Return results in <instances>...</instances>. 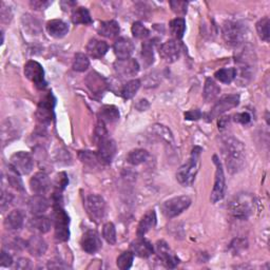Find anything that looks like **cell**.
Segmentation results:
<instances>
[{
  "label": "cell",
  "mask_w": 270,
  "mask_h": 270,
  "mask_svg": "<svg viewBox=\"0 0 270 270\" xmlns=\"http://www.w3.org/2000/svg\"><path fill=\"white\" fill-rule=\"evenodd\" d=\"M223 155L230 173L240 172L245 165V147L236 137H226L223 140Z\"/></svg>",
  "instance_id": "1"
},
{
  "label": "cell",
  "mask_w": 270,
  "mask_h": 270,
  "mask_svg": "<svg viewBox=\"0 0 270 270\" xmlns=\"http://www.w3.org/2000/svg\"><path fill=\"white\" fill-rule=\"evenodd\" d=\"M201 153L202 148L194 147L187 163L177 170L176 179L181 185L188 187L193 184L201 166Z\"/></svg>",
  "instance_id": "2"
},
{
  "label": "cell",
  "mask_w": 270,
  "mask_h": 270,
  "mask_svg": "<svg viewBox=\"0 0 270 270\" xmlns=\"http://www.w3.org/2000/svg\"><path fill=\"white\" fill-rule=\"evenodd\" d=\"M223 38L231 47L241 46L247 35V28L239 22H226L222 28Z\"/></svg>",
  "instance_id": "3"
},
{
  "label": "cell",
  "mask_w": 270,
  "mask_h": 270,
  "mask_svg": "<svg viewBox=\"0 0 270 270\" xmlns=\"http://www.w3.org/2000/svg\"><path fill=\"white\" fill-rule=\"evenodd\" d=\"M229 211L235 218L246 220L254 211V199L248 194H239L230 202Z\"/></svg>",
  "instance_id": "4"
},
{
  "label": "cell",
  "mask_w": 270,
  "mask_h": 270,
  "mask_svg": "<svg viewBox=\"0 0 270 270\" xmlns=\"http://www.w3.org/2000/svg\"><path fill=\"white\" fill-rule=\"evenodd\" d=\"M53 220L55 225V238L59 242H67L70 239V218L60 205H54Z\"/></svg>",
  "instance_id": "5"
},
{
  "label": "cell",
  "mask_w": 270,
  "mask_h": 270,
  "mask_svg": "<svg viewBox=\"0 0 270 270\" xmlns=\"http://www.w3.org/2000/svg\"><path fill=\"white\" fill-rule=\"evenodd\" d=\"M190 205L191 199L189 196H176L161 204L160 210L167 219H173L183 213Z\"/></svg>",
  "instance_id": "6"
},
{
  "label": "cell",
  "mask_w": 270,
  "mask_h": 270,
  "mask_svg": "<svg viewBox=\"0 0 270 270\" xmlns=\"http://www.w3.org/2000/svg\"><path fill=\"white\" fill-rule=\"evenodd\" d=\"M85 207L89 217L95 223H100L106 214V203L100 195L90 194L85 200Z\"/></svg>",
  "instance_id": "7"
},
{
  "label": "cell",
  "mask_w": 270,
  "mask_h": 270,
  "mask_svg": "<svg viewBox=\"0 0 270 270\" xmlns=\"http://www.w3.org/2000/svg\"><path fill=\"white\" fill-rule=\"evenodd\" d=\"M213 163L217 166V171H215V178H214V186L213 190L211 192L210 200L213 204L218 203L219 201L223 200V197L225 196V191H226V184H225V174L223 170V166L221 164V161L219 160L218 156H213Z\"/></svg>",
  "instance_id": "8"
},
{
  "label": "cell",
  "mask_w": 270,
  "mask_h": 270,
  "mask_svg": "<svg viewBox=\"0 0 270 270\" xmlns=\"http://www.w3.org/2000/svg\"><path fill=\"white\" fill-rule=\"evenodd\" d=\"M54 108H55V98L50 93L38 105L36 111V118L43 127H48L54 118Z\"/></svg>",
  "instance_id": "9"
},
{
  "label": "cell",
  "mask_w": 270,
  "mask_h": 270,
  "mask_svg": "<svg viewBox=\"0 0 270 270\" xmlns=\"http://www.w3.org/2000/svg\"><path fill=\"white\" fill-rule=\"evenodd\" d=\"M10 166L20 175H27L33 170L34 159L29 152L19 151L11 156Z\"/></svg>",
  "instance_id": "10"
},
{
  "label": "cell",
  "mask_w": 270,
  "mask_h": 270,
  "mask_svg": "<svg viewBox=\"0 0 270 270\" xmlns=\"http://www.w3.org/2000/svg\"><path fill=\"white\" fill-rule=\"evenodd\" d=\"M96 142L98 146V151L96 153L99 159V163L101 165L111 164V161L113 160L115 153H116L115 141L107 135L98 139Z\"/></svg>",
  "instance_id": "11"
},
{
  "label": "cell",
  "mask_w": 270,
  "mask_h": 270,
  "mask_svg": "<svg viewBox=\"0 0 270 270\" xmlns=\"http://www.w3.org/2000/svg\"><path fill=\"white\" fill-rule=\"evenodd\" d=\"M240 103V95L239 94H229V95H225L223 97H221L217 103L213 106V108L211 109L208 118L214 119L219 116H221L222 114H224L225 112H227L230 109H233V108L238 107Z\"/></svg>",
  "instance_id": "12"
},
{
  "label": "cell",
  "mask_w": 270,
  "mask_h": 270,
  "mask_svg": "<svg viewBox=\"0 0 270 270\" xmlns=\"http://www.w3.org/2000/svg\"><path fill=\"white\" fill-rule=\"evenodd\" d=\"M25 75L30 79L37 89H45L47 81L45 78V71L41 65L37 61L30 60L25 66Z\"/></svg>",
  "instance_id": "13"
},
{
  "label": "cell",
  "mask_w": 270,
  "mask_h": 270,
  "mask_svg": "<svg viewBox=\"0 0 270 270\" xmlns=\"http://www.w3.org/2000/svg\"><path fill=\"white\" fill-rule=\"evenodd\" d=\"M115 74L120 78H129L137 74L139 71L138 63L133 58L117 59L114 63Z\"/></svg>",
  "instance_id": "14"
},
{
  "label": "cell",
  "mask_w": 270,
  "mask_h": 270,
  "mask_svg": "<svg viewBox=\"0 0 270 270\" xmlns=\"http://www.w3.org/2000/svg\"><path fill=\"white\" fill-rule=\"evenodd\" d=\"M85 81L87 87L90 89V91L95 95H102L108 89L107 79L97 72H91V73L88 74Z\"/></svg>",
  "instance_id": "15"
},
{
  "label": "cell",
  "mask_w": 270,
  "mask_h": 270,
  "mask_svg": "<svg viewBox=\"0 0 270 270\" xmlns=\"http://www.w3.org/2000/svg\"><path fill=\"white\" fill-rule=\"evenodd\" d=\"M81 248L86 251L87 254L93 255L101 248V240L97 233L93 230H89L84 233V236L80 241Z\"/></svg>",
  "instance_id": "16"
},
{
  "label": "cell",
  "mask_w": 270,
  "mask_h": 270,
  "mask_svg": "<svg viewBox=\"0 0 270 270\" xmlns=\"http://www.w3.org/2000/svg\"><path fill=\"white\" fill-rule=\"evenodd\" d=\"M30 186L35 194L44 195L51 189V179L45 172H37L31 178Z\"/></svg>",
  "instance_id": "17"
},
{
  "label": "cell",
  "mask_w": 270,
  "mask_h": 270,
  "mask_svg": "<svg viewBox=\"0 0 270 270\" xmlns=\"http://www.w3.org/2000/svg\"><path fill=\"white\" fill-rule=\"evenodd\" d=\"M156 253H157L159 259L163 261V263L167 267L175 268L178 265L179 260L174 255V253L170 249V247L168 246V244L166 242H164V241L157 242V244H156Z\"/></svg>",
  "instance_id": "18"
},
{
  "label": "cell",
  "mask_w": 270,
  "mask_h": 270,
  "mask_svg": "<svg viewBox=\"0 0 270 270\" xmlns=\"http://www.w3.org/2000/svg\"><path fill=\"white\" fill-rule=\"evenodd\" d=\"M179 54H181V49L175 40H168L159 48L160 57L169 64L175 63L179 57Z\"/></svg>",
  "instance_id": "19"
},
{
  "label": "cell",
  "mask_w": 270,
  "mask_h": 270,
  "mask_svg": "<svg viewBox=\"0 0 270 270\" xmlns=\"http://www.w3.org/2000/svg\"><path fill=\"white\" fill-rule=\"evenodd\" d=\"M113 49L118 59H127L132 55L134 51V45L129 38L120 37L114 43Z\"/></svg>",
  "instance_id": "20"
},
{
  "label": "cell",
  "mask_w": 270,
  "mask_h": 270,
  "mask_svg": "<svg viewBox=\"0 0 270 270\" xmlns=\"http://www.w3.org/2000/svg\"><path fill=\"white\" fill-rule=\"evenodd\" d=\"M130 248L131 253L139 258H148L154 253V248L152 244L142 238H138V240L134 241L131 244Z\"/></svg>",
  "instance_id": "21"
},
{
  "label": "cell",
  "mask_w": 270,
  "mask_h": 270,
  "mask_svg": "<svg viewBox=\"0 0 270 270\" xmlns=\"http://www.w3.org/2000/svg\"><path fill=\"white\" fill-rule=\"evenodd\" d=\"M26 248L29 253L34 257H41L46 254L48 245L46 241L39 236H32L28 241Z\"/></svg>",
  "instance_id": "22"
},
{
  "label": "cell",
  "mask_w": 270,
  "mask_h": 270,
  "mask_svg": "<svg viewBox=\"0 0 270 270\" xmlns=\"http://www.w3.org/2000/svg\"><path fill=\"white\" fill-rule=\"evenodd\" d=\"M28 206H29V210L31 211L32 214L40 215L49 209L50 203L44 195L35 194L30 199Z\"/></svg>",
  "instance_id": "23"
},
{
  "label": "cell",
  "mask_w": 270,
  "mask_h": 270,
  "mask_svg": "<svg viewBox=\"0 0 270 270\" xmlns=\"http://www.w3.org/2000/svg\"><path fill=\"white\" fill-rule=\"evenodd\" d=\"M25 213L23 210L15 209L11 211L5 221V225L9 230H19L25 223Z\"/></svg>",
  "instance_id": "24"
},
{
  "label": "cell",
  "mask_w": 270,
  "mask_h": 270,
  "mask_svg": "<svg viewBox=\"0 0 270 270\" xmlns=\"http://www.w3.org/2000/svg\"><path fill=\"white\" fill-rule=\"evenodd\" d=\"M155 225H156V213L154 210H151L143 215V218L139 222L137 227V237L143 238L146 233L150 231Z\"/></svg>",
  "instance_id": "25"
},
{
  "label": "cell",
  "mask_w": 270,
  "mask_h": 270,
  "mask_svg": "<svg viewBox=\"0 0 270 270\" xmlns=\"http://www.w3.org/2000/svg\"><path fill=\"white\" fill-rule=\"evenodd\" d=\"M47 31L52 37L63 38L68 34L69 27L60 19H53L47 24Z\"/></svg>",
  "instance_id": "26"
},
{
  "label": "cell",
  "mask_w": 270,
  "mask_h": 270,
  "mask_svg": "<svg viewBox=\"0 0 270 270\" xmlns=\"http://www.w3.org/2000/svg\"><path fill=\"white\" fill-rule=\"evenodd\" d=\"M108 49H109V47H108V44L106 41L98 40L95 38L90 40L87 46V52L89 55L96 59L101 58L108 52Z\"/></svg>",
  "instance_id": "27"
},
{
  "label": "cell",
  "mask_w": 270,
  "mask_h": 270,
  "mask_svg": "<svg viewBox=\"0 0 270 270\" xmlns=\"http://www.w3.org/2000/svg\"><path fill=\"white\" fill-rule=\"evenodd\" d=\"M98 118L103 123H112L119 119L118 108L113 105H106L101 107L98 113Z\"/></svg>",
  "instance_id": "28"
},
{
  "label": "cell",
  "mask_w": 270,
  "mask_h": 270,
  "mask_svg": "<svg viewBox=\"0 0 270 270\" xmlns=\"http://www.w3.org/2000/svg\"><path fill=\"white\" fill-rule=\"evenodd\" d=\"M120 28L115 20L103 22L98 27V33L107 38H114L119 34Z\"/></svg>",
  "instance_id": "29"
},
{
  "label": "cell",
  "mask_w": 270,
  "mask_h": 270,
  "mask_svg": "<svg viewBox=\"0 0 270 270\" xmlns=\"http://www.w3.org/2000/svg\"><path fill=\"white\" fill-rule=\"evenodd\" d=\"M72 23L75 25H91L93 23L91 15L86 8H77L73 10L72 13Z\"/></svg>",
  "instance_id": "30"
},
{
  "label": "cell",
  "mask_w": 270,
  "mask_h": 270,
  "mask_svg": "<svg viewBox=\"0 0 270 270\" xmlns=\"http://www.w3.org/2000/svg\"><path fill=\"white\" fill-rule=\"evenodd\" d=\"M221 93V88L212 78H207L204 88V98L206 101H212Z\"/></svg>",
  "instance_id": "31"
},
{
  "label": "cell",
  "mask_w": 270,
  "mask_h": 270,
  "mask_svg": "<svg viewBox=\"0 0 270 270\" xmlns=\"http://www.w3.org/2000/svg\"><path fill=\"white\" fill-rule=\"evenodd\" d=\"M30 225L36 231L40 233H47L51 229L52 221L46 217H43V215H36L35 218L31 220Z\"/></svg>",
  "instance_id": "32"
},
{
  "label": "cell",
  "mask_w": 270,
  "mask_h": 270,
  "mask_svg": "<svg viewBox=\"0 0 270 270\" xmlns=\"http://www.w3.org/2000/svg\"><path fill=\"white\" fill-rule=\"evenodd\" d=\"M238 74V71L236 68H225V69H220L214 73L215 79H218L219 81L223 84H231L233 80L236 79Z\"/></svg>",
  "instance_id": "33"
},
{
  "label": "cell",
  "mask_w": 270,
  "mask_h": 270,
  "mask_svg": "<svg viewBox=\"0 0 270 270\" xmlns=\"http://www.w3.org/2000/svg\"><path fill=\"white\" fill-rule=\"evenodd\" d=\"M149 153L145 149H135L128 153L127 155V161L129 164L133 166H138L148 159Z\"/></svg>",
  "instance_id": "34"
},
{
  "label": "cell",
  "mask_w": 270,
  "mask_h": 270,
  "mask_svg": "<svg viewBox=\"0 0 270 270\" xmlns=\"http://www.w3.org/2000/svg\"><path fill=\"white\" fill-rule=\"evenodd\" d=\"M139 88H140V80L132 79L121 88L120 95L123 97V99H131L136 94Z\"/></svg>",
  "instance_id": "35"
},
{
  "label": "cell",
  "mask_w": 270,
  "mask_h": 270,
  "mask_svg": "<svg viewBox=\"0 0 270 270\" xmlns=\"http://www.w3.org/2000/svg\"><path fill=\"white\" fill-rule=\"evenodd\" d=\"M170 31L171 34L178 40L184 37V34L186 31V22L184 18H175L170 23Z\"/></svg>",
  "instance_id": "36"
},
{
  "label": "cell",
  "mask_w": 270,
  "mask_h": 270,
  "mask_svg": "<svg viewBox=\"0 0 270 270\" xmlns=\"http://www.w3.org/2000/svg\"><path fill=\"white\" fill-rule=\"evenodd\" d=\"M153 46L154 43L152 40L146 41L142 44L141 47V57H142V61L145 63V65L147 67L151 66L154 61V53H153Z\"/></svg>",
  "instance_id": "37"
},
{
  "label": "cell",
  "mask_w": 270,
  "mask_h": 270,
  "mask_svg": "<svg viewBox=\"0 0 270 270\" xmlns=\"http://www.w3.org/2000/svg\"><path fill=\"white\" fill-rule=\"evenodd\" d=\"M19 173H17L11 166L9 167V173H8V181L9 184L16 190L18 191H25L24 183L22 181V178L19 177Z\"/></svg>",
  "instance_id": "38"
},
{
  "label": "cell",
  "mask_w": 270,
  "mask_h": 270,
  "mask_svg": "<svg viewBox=\"0 0 270 270\" xmlns=\"http://www.w3.org/2000/svg\"><path fill=\"white\" fill-rule=\"evenodd\" d=\"M134 260V255L131 253V251H126V253H122L116 261L117 267L121 270H128L131 268Z\"/></svg>",
  "instance_id": "39"
},
{
  "label": "cell",
  "mask_w": 270,
  "mask_h": 270,
  "mask_svg": "<svg viewBox=\"0 0 270 270\" xmlns=\"http://www.w3.org/2000/svg\"><path fill=\"white\" fill-rule=\"evenodd\" d=\"M269 18L268 17H264L262 18L261 20H259L257 23V32L259 34V36L261 37V39L265 40V41H269V37H270V34H269Z\"/></svg>",
  "instance_id": "40"
},
{
  "label": "cell",
  "mask_w": 270,
  "mask_h": 270,
  "mask_svg": "<svg viewBox=\"0 0 270 270\" xmlns=\"http://www.w3.org/2000/svg\"><path fill=\"white\" fill-rule=\"evenodd\" d=\"M89 66H90V60L86 54L77 53L73 61V70L76 72H85L86 70H88Z\"/></svg>",
  "instance_id": "41"
},
{
  "label": "cell",
  "mask_w": 270,
  "mask_h": 270,
  "mask_svg": "<svg viewBox=\"0 0 270 270\" xmlns=\"http://www.w3.org/2000/svg\"><path fill=\"white\" fill-rule=\"evenodd\" d=\"M102 237L110 245L116 243V230L113 223H107L102 228Z\"/></svg>",
  "instance_id": "42"
},
{
  "label": "cell",
  "mask_w": 270,
  "mask_h": 270,
  "mask_svg": "<svg viewBox=\"0 0 270 270\" xmlns=\"http://www.w3.org/2000/svg\"><path fill=\"white\" fill-rule=\"evenodd\" d=\"M131 32L134 37L138 39H145L150 35V31L139 22H136L132 25Z\"/></svg>",
  "instance_id": "43"
},
{
  "label": "cell",
  "mask_w": 270,
  "mask_h": 270,
  "mask_svg": "<svg viewBox=\"0 0 270 270\" xmlns=\"http://www.w3.org/2000/svg\"><path fill=\"white\" fill-rule=\"evenodd\" d=\"M79 158L82 163H86L90 166H95L97 163H99L97 153H93L91 151H80L79 152Z\"/></svg>",
  "instance_id": "44"
},
{
  "label": "cell",
  "mask_w": 270,
  "mask_h": 270,
  "mask_svg": "<svg viewBox=\"0 0 270 270\" xmlns=\"http://www.w3.org/2000/svg\"><path fill=\"white\" fill-rule=\"evenodd\" d=\"M169 5L172 11L177 15H185L187 13V2H170Z\"/></svg>",
  "instance_id": "45"
},
{
  "label": "cell",
  "mask_w": 270,
  "mask_h": 270,
  "mask_svg": "<svg viewBox=\"0 0 270 270\" xmlns=\"http://www.w3.org/2000/svg\"><path fill=\"white\" fill-rule=\"evenodd\" d=\"M13 201V195L7 191H3L2 200H0V205H2V210L5 211Z\"/></svg>",
  "instance_id": "46"
},
{
  "label": "cell",
  "mask_w": 270,
  "mask_h": 270,
  "mask_svg": "<svg viewBox=\"0 0 270 270\" xmlns=\"http://www.w3.org/2000/svg\"><path fill=\"white\" fill-rule=\"evenodd\" d=\"M56 188H57V191H63L66 186H68V177H67V174L65 172H61L57 175V179H56Z\"/></svg>",
  "instance_id": "47"
},
{
  "label": "cell",
  "mask_w": 270,
  "mask_h": 270,
  "mask_svg": "<svg viewBox=\"0 0 270 270\" xmlns=\"http://www.w3.org/2000/svg\"><path fill=\"white\" fill-rule=\"evenodd\" d=\"M236 122L242 123V124H247L250 122L251 120V116L249 113L247 112H242V113H238L235 115V118H233Z\"/></svg>",
  "instance_id": "48"
},
{
  "label": "cell",
  "mask_w": 270,
  "mask_h": 270,
  "mask_svg": "<svg viewBox=\"0 0 270 270\" xmlns=\"http://www.w3.org/2000/svg\"><path fill=\"white\" fill-rule=\"evenodd\" d=\"M13 264V259L12 257L6 253L5 250L2 251V257H0V265L3 267H10Z\"/></svg>",
  "instance_id": "49"
},
{
  "label": "cell",
  "mask_w": 270,
  "mask_h": 270,
  "mask_svg": "<svg viewBox=\"0 0 270 270\" xmlns=\"http://www.w3.org/2000/svg\"><path fill=\"white\" fill-rule=\"evenodd\" d=\"M202 117V112L199 109L190 110L185 113V118L188 120H197Z\"/></svg>",
  "instance_id": "50"
},
{
  "label": "cell",
  "mask_w": 270,
  "mask_h": 270,
  "mask_svg": "<svg viewBox=\"0 0 270 270\" xmlns=\"http://www.w3.org/2000/svg\"><path fill=\"white\" fill-rule=\"evenodd\" d=\"M52 3L50 2H31L30 5L35 10H45L47 9Z\"/></svg>",
  "instance_id": "51"
},
{
  "label": "cell",
  "mask_w": 270,
  "mask_h": 270,
  "mask_svg": "<svg viewBox=\"0 0 270 270\" xmlns=\"http://www.w3.org/2000/svg\"><path fill=\"white\" fill-rule=\"evenodd\" d=\"M17 269H30L31 268V262L28 259H20L18 260L16 264Z\"/></svg>",
  "instance_id": "52"
},
{
  "label": "cell",
  "mask_w": 270,
  "mask_h": 270,
  "mask_svg": "<svg viewBox=\"0 0 270 270\" xmlns=\"http://www.w3.org/2000/svg\"><path fill=\"white\" fill-rule=\"evenodd\" d=\"M136 108L139 111H145L146 109L149 108V103L146 99H140L137 103H136Z\"/></svg>",
  "instance_id": "53"
},
{
  "label": "cell",
  "mask_w": 270,
  "mask_h": 270,
  "mask_svg": "<svg viewBox=\"0 0 270 270\" xmlns=\"http://www.w3.org/2000/svg\"><path fill=\"white\" fill-rule=\"evenodd\" d=\"M229 118H230V117H227V116L220 118V121H219L220 128H225V127H226V124L229 122Z\"/></svg>",
  "instance_id": "54"
}]
</instances>
